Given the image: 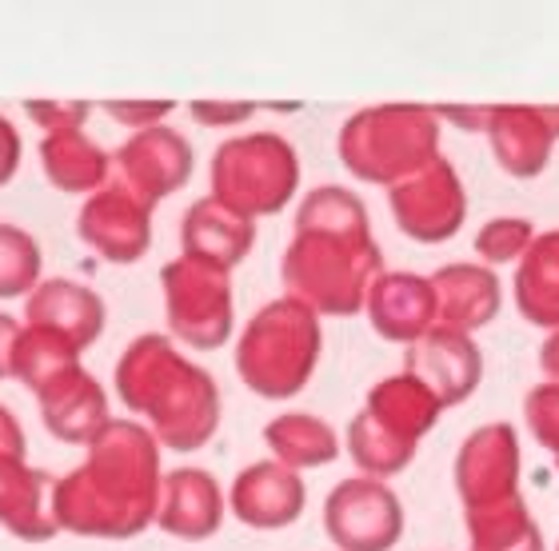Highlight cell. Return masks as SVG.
<instances>
[{"mask_svg":"<svg viewBox=\"0 0 559 551\" xmlns=\"http://www.w3.org/2000/svg\"><path fill=\"white\" fill-rule=\"evenodd\" d=\"M280 276L288 300L312 312L352 316L368 304V292L384 272L368 212L348 188H316L304 200Z\"/></svg>","mask_w":559,"mask_h":551,"instance_id":"6da1fadb","label":"cell"},{"mask_svg":"<svg viewBox=\"0 0 559 551\" xmlns=\"http://www.w3.org/2000/svg\"><path fill=\"white\" fill-rule=\"evenodd\" d=\"M160 452L144 423L108 420L88 444V459L52 492L57 528L100 540H129L156 524L160 507Z\"/></svg>","mask_w":559,"mask_h":551,"instance_id":"7a4b0ae2","label":"cell"},{"mask_svg":"<svg viewBox=\"0 0 559 551\" xmlns=\"http://www.w3.org/2000/svg\"><path fill=\"white\" fill-rule=\"evenodd\" d=\"M117 387L129 411L144 416L164 447L197 452L221 423V396L204 368L176 352L164 336H140L117 364Z\"/></svg>","mask_w":559,"mask_h":551,"instance_id":"3957f363","label":"cell"},{"mask_svg":"<svg viewBox=\"0 0 559 551\" xmlns=\"http://www.w3.org/2000/svg\"><path fill=\"white\" fill-rule=\"evenodd\" d=\"M320 344L324 340H320L316 312L284 296L260 308L245 328L236 348V372L257 396L288 399L308 384L320 360Z\"/></svg>","mask_w":559,"mask_h":551,"instance_id":"277c9868","label":"cell"},{"mask_svg":"<svg viewBox=\"0 0 559 551\" xmlns=\"http://www.w3.org/2000/svg\"><path fill=\"white\" fill-rule=\"evenodd\" d=\"M440 144V117L436 108L388 105L368 108L344 124L340 132V160L352 177L368 184H396L424 165L436 160Z\"/></svg>","mask_w":559,"mask_h":551,"instance_id":"5b68a950","label":"cell"},{"mask_svg":"<svg viewBox=\"0 0 559 551\" xmlns=\"http://www.w3.org/2000/svg\"><path fill=\"white\" fill-rule=\"evenodd\" d=\"M440 411L443 408L436 404V396L412 375H392L384 384H376L364 411L348 428L352 459L372 480L396 476L412 464L416 444L436 428Z\"/></svg>","mask_w":559,"mask_h":551,"instance_id":"8992f818","label":"cell"},{"mask_svg":"<svg viewBox=\"0 0 559 551\" xmlns=\"http://www.w3.org/2000/svg\"><path fill=\"white\" fill-rule=\"evenodd\" d=\"M300 184V156L276 132H252L221 144L212 156V200L248 220L272 216Z\"/></svg>","mask_w":559,"mask_h":551,"instance_id":"52a82bcc","label":"cell"},{"mask_svg":"<svg viewBox=\"0 0 559 551\" xmlns=\"http://www.w3.org/2000/svg\"><path fill=\"white\" fill-rule=\"evenodd\" d=\"M168 324L185 344L212 352L233 336V284L228 272L204 260L180 256L164 268Z\"/></svg>","mask_w":559,"mask_h":551,"instance_id":"ba28073f","label":"cell"},{"mask_svg":"<svg viewBox=\"0 0 559 551\" xmlns=\"http://www.w3.org/2000/svg\"><path fill=\"white\" fill-rule=\"evenodd\" d=\"M324 531L340 551H388L404 536V507L384 480H344L328 495Z\"/></svg>","mask_w":559,"mask_h":551,"instance_id":"9c48e42d","label":"cell"},{"mask_svg":"<svg viewBox=\"0 0 559 551\" xmlns=\"http://www.w3.org/2000/svg\"><path fill=\"white\" fill-rule=\"evenodd\" d=\"M392 216H396L400 232L419 240V244H443L460 232L467 216L464 184L455 177V168L436 156L412 177L392 184Z\"/></svg>","mask_w":559,"mask_h":551,"instance_id":"30bf717a","label":"cell"},{"mask_svg":"<svg viewBox=\"0 0 559 551\" xmlns=\"http://www.w3.org/2000/svg\"><path fill=\"white\" fill-rule=\"evenodd\" d=\"M28 117L45 124V141H40V160H45V177L60 192H96V184L108 177L105 148L84 132L88 105H45V100H28Z\"/></svg>","mask_w":559,"mask_h":551,"instance_id":"8fae6325","label":"cell"},{"mask_svg":"<svg viewBox=\"0 0 559 551\" xmlns=\"http://www.w3.org/2000/svg\"><path fill=\"white\" fill-rule=\"evenodd\" d=\"M520 444L512 423H488L464 440L455 456V492L464 500V512L503 504L520 495Z\"/></svg>","mask_w":559,"mask_h":551,"instance_id":"7c38bea8","label":"cell"},{"mask_svg":"<svg viewBox=\"0 0 559 551\" xmlns=\"http://www.w3.org/2000/svg\"><path fill=\"white\" fill-rule=\"evenodd\" d=\"M112 177L120 188H129L132 196H140L148 208H156V200L185 184L192 177V148L185 136H176L173 129H140L112 160Z\"/></svg>","mask_w":559,"mask_h":551,"instance_id":"4fadbf2b","label":"cell"},{"mask_svg":"<svg viewBox=\"0 0 559 551\" xmlns=\"http://www.w3.org/2000/svg\"><path fill=\"white\" fill-rule=\"evenodd\" d=\"M81 240L112 264H132L152 244V208L112 180L81 208Z\"/></svg>","mask_w":559,"mask_h":551,"instance_id":"5bb4252c","label":"cell"},{"mask_svg":"<svg viewBox=\"0 0 559 551\" xmlns=\"http://www.w3.org/2000/svg\"><path fill=\"white\" fill-rule=\"evenodd\" d=\"M404 375L428 387L440 408H452V404H464L476 392L479 375H484V360H479V348L472 344V336L452 328H431L428 336L408 344Z\"/></svg>","mask_w":559,"mask_h":551,"instance_id":"9a60e30c","label":"cell"},{"mask_svg":"<svg viewBox=\"0 0 559 551\" xmlns=\"http://www.w3.org/2000/svg\"><path fill=\"white\" fill-rule=\"evenodd\" d=\"M491 153L503 172L532 180L548 168L551 144L559 141V108L551 105H496L488 117Z\"/></svg>","mask_w":559,"mask_h":551,"instance_id":"2e32d148","label":"cell"},{"mask_svg":"<svg viewBox=\"0 0 559 551\" xmlns=\"http://www.w3.org/2000/svg\"><path fill=\"white\" fill-rule=\"evenodd\" d=\"M36 399H40L48 432L64 444H93L108 428V399L100 384L81 368V360L48 375L45 384L36 387Z\"/></svg>","mask_w":559,"mask_h":551,"instance_id":"e0dca14e","label":"cell"},{"mask_svg":"<svg viewBox=\"0 0 559 551\" xmlns=\"http://www.w3.org/2000/svg\"><path fill=\"white\" fill-rule=\"evenodd\" d=\"M28 324L40 332L45 340L60 344L64 352L81 360V352L105 332V304L100 296L88 292L84 284L72 280H48L45 288H36L28 300Z\"/></svg>","mask_w":559,"mask_h":551,"instance_id":"ac0fdd59","label":"cell"},{"mask_svg":"<svg viewBox=\"0 0 559 551\" xmlns=\"http://www.w3.org/2000/svg\"><path fill=\"white\" fill-rule=\"evenodd\" d=\"M304 500H308V492H304L300 471L284 468L280 459H260V464L245 468L236 476L233 492H228L236 519L260 531L296 524L304 512Z\"/></svg>","mask_w":559,"mask_h":551,"instance_id":"d6986e66","label":"cell"},{"mask_svg":"<svg viewBox=\"0 0 559 551\" xmlns=\"http://www.w3.org/2000/svg\"><path fill=\"white\" fill-rule=\"evenodd\" d=\"M224 519V492L209 471L176 468L160 483L156 524L176 540H209Z\"/></svg>","mask_w":559,"mask_h":551,"instance_id":"ffe728a7","label":"cell"},{"mask_svg":"<svg viewBox=\"0 0 559 551\" xmlns=\"http://www.w3.org/2000/svg\"><path fill=\"white\" fill-rule=\"evenodd\" d=\"M368 316L372 328L384 340L416 344L419 336H428L436 328V292L431 280L412 276V272H388L376 280V288L368 292Z\"/></svg>","mask_w":559,"mask_h":551,"instance_id":"44dd1931","label":"cell"},{"mask_svg":"<svg viewBox=\"0 0 559 551\" xmlns=\"http://www.w3.org/2000/svg\"><path fill=\"white\" fill-rule=\"evenodd\" d=\"M436 292V328L476 332L500 312V280L484 264H448L431 276Z\"/></svg>","mask_w":559,"mask_h":551,"instance_id":"7402d4cb","label":"cell"},{"mask_svg":"<svg viewBox=\"0 0 559 551\" xmlns=\"http://www.w3.org/2000/svg\"><path fill=\"white\" fill-rule=\"evenodd\" d=\"M52 492L57 483L45 471L24 468L21 456H0V524L28 543H45L57 536L52 516Z\"/></svg>","mask_w":559,"mask_h":551,"instance_id":"603a6c76","label":"cell"},{"mask_svg":"<svg viewBox=\"0 0 559 551\" xmlns=\"http://www.w3.org/2000/svg\"><path fill=\"white\" fill-rule=\"evenodd\" d=\"M180 240H185V256L204 260V264H216V268L228 272L248 256V248L257 240V228H252L248 216L224 208L221 200L209 196L188 208Z\"/></svg>","mask_w":559,"mask_h":551,"instance_id":"cb8c5ba5","label":"cell"},{"mask_svg":"<svg viewBox=\"0 0 559 551\" xmlns=\"http://www.w3.org/2000/svg\"><path fill=\"white\" fill-rule=\"evenodd\" d=\"M515 304L539 328H559V232L532 240L515 272Z\"/></svg>","mask_w":559,"mask_h":551,"instance_id":"d4e9b609","label":"cell"},{"mask_svg":"<svg viewBox=\"0 0 559 551\" xmlns=\"http://www.w3.org/2000/svg\"><path fill=\"white\" fill-rule=\"evenodd\" d=\"M264 444L276 452V459L284 468L300 471V468H324L340 456L336 432L328 428L324 420L316 416H304V411H292V416H280L264 428Z\"/></svg>","mask_w":559,"mask_h":551,"instance_id":"484cf974","label":"cell"},{"mask_svg":"<svg viewBox=\"0 0 559 551\" xmlns=\"http://www.w3.org/2000/svg\"><path fill=\"white\" fill-rule=\"evenodd\" d=\"M467 540L472 551H544V536L520 495L467 512Z\"/></svg>","mask_w":559,"mask_h":551,"instance_id":"4316f807","label":"cell"},{"mask_svg":"<svg viewBox=\"0 0 559 551\" xmlns=\"http://www.w3.org/2000/svg\"><path fill=\"white\" fill-rule=\"evenodd\" d=\"M36 276H40V244L21 228L0 224V300L33 292Z\"/></svg>","mask_w":559,"mask_h":551,"instance_id":"83f0119b","label":"cell"},{"mask_svg":"<svg viewBox=\"0 0 559 551\" xmlns=\"http://www.w3.org/2000/svg\"><path fill=\"white\" fill-rule=\"evenodd\" d=\"M532 248V224L515 220V216H503V220H488L476 236V252L488 264H508V260L524 256Z\"/></svg>","mask_w":559,"mask_h":551,"instance_id":"f1b7e54d","label":"cell"},{"mask_svg":"<svg viewBox=\"0 0 559 551\" xmlns=\"http://www.w3.org/2000/svg\"><path fill=\"white\" fill-rule=\"evenodd\" d=\"M524 420L539 444L556 456V468H559V387L544 384V387H536V392H527Z\"/></svg>","mask_w":559,"mask_h":551,"instance_id":"f546056e","label":"cell"},{"mask_svg":"<svg viewBox=\"0 0 559 551\" xmlns=\"http://www.w3.org/2000/svg\"><path fill=\"white\" fill-rule=\"evenodd\" d=\"M21 153H24V144H21L16 124H12L9 117H0V188L16 177V168H21Z\"/></svg>","mask_w":559,"mask_h":551,"instance_id":"4dcf8cb0","label":"cell"},{"mask_svg":"<svg viewBox=\"0 0 559 551\" xmlns=\"http://www.w3.org/2000/svg\"><path fill=\"white\" fill-rule=\"evenodd\" d=\"M24 328L12 316H0V380H16V360H21Z\"/></svg>","mask_w":559,"mask_h":551,"instance_id":"1f68e13d","label":"cell"},{"mask_svg":"<svg viewBox=\"0 0 559 551\" xmlns=\"http://www.w3.org/2000/svg\"><path fill=\"white\" fill-rule=\"evenodd\" d=\"M108 117L117 120H129V124H136V129H152V120H160L173 112V100H160V105H105Z\"/></svg>","mask_w":559,"mask_h":551,"instance_id":"d6a6232c","label":"cell"},{"mask_svg":"<svg viewBox=\"0 0 559 551\" xmlns=\"http://www.w3.org/2000/svg\"><path fill=\"white\" fill-rule=\"evenodd\" d=\"M21 452H24L21 423H16V416L0 404V456H21Z\"/></svg>","mask_w":559,"mask_h":551,"instance_id":"836d02e7","label":"cell"},{"mask_svg":"<svg viewBox=\"0 0 559 551\" xmlns=\"http://www.w3.org/2000/svg\"><path fill=\"white\" fill-rule=\"evenodd\" d=\"M257 108L252 105H240V108H212V105H192V117L204 120V124H221V120H245L252 117Z\"/></svg>","mask_w":559,"mask_h":551,"instance_id":"e575fe53","label":"cell"},{"mask_svg":"<svg viewBox=\"0 0 559 551\" xmlns=\"http://www.w3.org/2000/svg\"><path fill=\"white\" fill-rule=\"evenodd\" d=\"M539 368L548 375V384L559 387V328L551 332L548 340H544V348H539Z\"/></svg>","mask_w":559,"mask_h":551,"instance_id":"d590c367","label":"cell"}]
</instances>
